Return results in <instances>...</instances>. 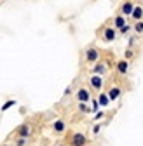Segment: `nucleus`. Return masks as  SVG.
Returning <instances> with one entry per match:
<instances>
[{"mask_svg":"<svg viewBox=\"0 0 143 146\" xmlns=\"http://www.w3.org/2000/svg\"><path fill=\"white\" fill-rule=\"evenodd\" d=\"M115 36H117V28H114V26H105V28H103L101 38H103L105 42H114Z\"/></svg>","mask_w":143,"mask_h":146,"instance_id":"1","label":"nucleus"},{"mask_svg":"<svg viewBox=\"0 0 143 146\" xmlns=\"http://www.w3.org/2000/svg\"><path fill=\"white\" fill-rule=\"evenodd\" d=\"M100 59V50L96 47H89L86 49V61L87 63H96Z\"/></svg>","mask_w":143,"mask_h":146,"instance_id":"2","label":"nucleus"},{"mask_svg":"<svg viewBox=\"0 0 143 146\" xmlns=\"http://www.w3.org/2000/svg\"><path fill=\"white\" fill-rule=\"evenodd\" d=\"M133 9H134V4L131 2V0H126L122 5H120V9H119V14H122V16H126V17H129L131 16V12H133Z\"/></svg>","mask_w":143,"mask_h":146,"instance_id":"3","label":"nucleus"},{"mask_svg":"<svg viewBox=\"0 0 143 146\" xmlns=\"http://www.w3.org/2000/svg\"><path fill=\"white\" fill-rule=\"evenodd\" d=\"M87 139L82 132H75L74 136H72V146H86Z\"/></svg>","mask_w":143,"mask_h":146,"instance_id":"4","label":"nucleus"},{"mask_svg":"<svg viewBox=\"0 0 143 146\" xmlns=\"http://www.w3.org/2000/svg\"><path fill=\"white\" fill-rule=\"evenodd\" d=\"M89 84H91V87L94 90H101L103 89V77L101 75H93L89 78Z\"/></svg>","mask_w":143,"mask_h":146,"instance_id":"5","label":"nucleus"},{"mask_svg":"<svg viewBox=\"0 0 143 146\" xmlns=\"http://www.w3.org/2000/svg\"><path fill=\"white\" fill-rule=\"evenodd\" d=\"M131 19L133 21H140V19H143V7L141 5H134V9H133V12H131Z\"/></svg>","mask_w":143,"mask_h":146,"instance_id":"6","label":"nucleus"},{"mask_svg":"<svg viewBox=\"0 0 143 146\" xmlns=\"http://www.w3.org/2000/svg\"><path fill=\"white\" fill-rule=\"evenodd\" d=\"M77 99H79L80 103H87L89 99H91V96H89V92L82 87V89H79V90H77Z\"/></svg>","mask_w":143,"mask_h":146,"instance_id":"7","label":"nucleus"},{"mask_svg":"<svg viewBox=\"0 0 143 146\" xmlns=\"http://www.w3.org/2000/svg\"><path fill=\"white\" fill-rule=\"evenodd\" d=\"M128 21H126V16H122V14H117L115 17H114V28H122L124 25H126Z\"/></svg>","mask_w":143,"mask_h":146,"instance_id":"8","label":"nucleus"},{"mask_svg":"<svg viewBox=\"0 0 143 146\" xmlns=\"http://www.w3.org/2000/svg\"><path fill=\"white\" fill-rule=\"evenodd\" d=\"M128 70H129V63L128 61H119L117 63V71L120 73V75H126Z\"/></svg>","mask_w":143,"mask_h":146,"instance_id":"9","label":"nucleus"},{"mask_svg":"<svg viewBox=\"0 0 143 146\" xmlns=\"http://www.w3.org/2000/svg\"><path fill=\"white\" fill-rule=\"evenodd\" d=\"M106 94H108V99H110V101H115V99H119V96H120V89H119V87H112Z\"/></svg>","mask_w":143,"mask_h":146,"instance_id":"10","label":"nucleus"},{"mask_svg":"<svg viewBox=\"0 0 143 146\" xmlns=\"http://www.w3.org/2000/svg\"><path fill=\"white\" fill-rule=\"evenodd\" d=\"M17 134H19L21 137H28L30 136V127L28 125H21L19 129H17Z\"/></svg>","mask_w":143,"mask_h":146,"instance_id":"11","label":"nucleus"},{"mask_svg":"<svg viewBox=\"0 0 143 146\" xmlns=\"http://www.w3.org/2000/svg\"><path fill=\"white\" fill-rule=\"evenodd\" d=\"M52 127H54L56 132H63V131H65V122H63V120H56L54 123H52Z\"/></svg>","mask_w":143,"mask_h":146,"instance_id":"12","label":"nucleus"},{"mask_svg":"<svg viewBox=\"0 0 143 146\" xmlns=\"http://www.w3.org/2000/svg\"><path fill=\"white\" fill-rule=\"evenodd\" d=\"M133 30H134L138 35H141V33H143V19H140V21H134V25H133Z\"/></svg>","mask_w":143,"mask_h":146,"instance_id":"13","label":"nucleus"},{"mask_svg":"<svg viewBox=\"0 0 143 146\" xmlns=\"http://www.w3.org/2000/svg\"><path fill=\"white\" fill-rule=\"evenodd\" d=\"M98 103H100L101 106H106V104L110 103V99H108V94H103V92H101V94H100V101H98Z\"/></svg>","mask_w":143,"mask_h":146,"instance_id":"14","label":"nucleus"},{"mask_svg":"<svg viewBox=\"0 0 143 146\" xmlns=\"http://www.w3.org/2000/svg\"><path fill=\"white\" fill-rule=\"evenodd\" d=\"M105 71H106V66H105V64H101V63H100V64H96V66H94V73H96V75H103Z\"/></svg>","mask_w":143,"mask_h":146,"instance_id":"15","label":"nucleus"},{"mask_svg":"<svg viewBox=\"0 0 143 146\" xmlns=\"http://www.w3.org/2000/svg\"><path fill=\"white\" fill-rule=\"evenodd\" d=\"M129 30H131V25H128V23H126V25H124V26H122V28H119V30H117V31H119V33H120V35H126V33H128V31H129Z\"/></svg>","mask_w":143,"mask_h":146,"instance_id":"16","label":"nucleus"},{"mask_svg":"<svg viewBox=\"0 0 143 146\" xmlns=\"http://www.w3.org/2000/svg\"><path fill=\"white\" fill-rule=\"evenodd\" d=\"M12 104H16V103H14V101H7V103H5V104L2 106V111H5V110H9V108H11Z\"/></svg>","mask_w":143,"mask_h":146,"instance_id":"17","label":"nucleus"},{"mask_svg":"<svg viewBox=\"0 0 143 146\" xmlns=\"http://www.w3.org/2000/svg\"><path fill=\"white\" fill-rule=\"evenodd\" d=\"M79 108H80V111H87V106H86V103H80V106H79Z\"/></svg>","mask_w":143,"mask_h":146,"instance_id":"18","label":"nucleus"},{"mask_svg":"<svg viewBox=\"0 0 143 146\" xmlns=\"http://www.w3.org/2000/svg\"><path fill=\"white\" fill-rule=\"evenodd\" d=\"M131 56H133V50H126V59L131 58Z\"/></svg>","mask_w":143,"mask_h":146,"instance_id":"19","label":"nucleus"},{"mask_svg":"<svg viewBox=\"0 0 143 146\" xmlns=\"http://www.w3.org/2000/svg\"><path fill=\"white\" fill-rule=\"evenodd\" d=\"M59 146H65V144H59Z\"/></svg>","mask_w":143,"mask_h":146,"instance_id":"20","label":"nucleus"}]
</instances>
